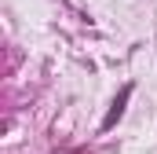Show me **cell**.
Here are the masks:
<instances>
[{"label": "cell", "mask_w": 157, "mask_h": 154, "mask_svg": "<svg viewBox=\"0 0 157 154\" xmlns=\"http://www.w3.org/2000/svg\"><path fill=\"white\" fill-rule=\"evenodd\" d=\"M128 99H132V84H124V88H121V95L113 99V107H110V114L102 117V132H106V128H113V125L121 121V114H124V103H128Z\"/></svg>", "instance_id": "6da1fadb"}]
</instances>
